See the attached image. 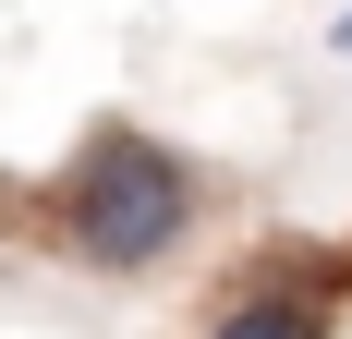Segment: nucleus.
<instances>
[{
    "label": "nucleus",
    "mask_w": 352,
    "mask_h": 339,
    "mask_svg": "<svg viewBox=\"0 0 352 339\" xmlns=\"http://www.w3.org/2000/svg\"><path fill=\"white\" fill-rule=\"evenodd\" d=\"M61 231H73V255L85 267H158L182 231H195V170L170 158L158 134H98L85 158H73V182H61Z\"/></svg>",
    "instance_id": "obj_1"
},
{
    "label": "nucleus",
    "mask_w": 352,
    "mask_h": 339,
    "mask_svg": "<svg viewBox=\"0 0 352 339\" xmlns=\"http://www.w3.org/2000/svg\"><path fill=\"white\" fill-rule=\"evenodd\" d=\"M328 315H316V291H304V279H243V303L219 315L207 339H316Z\"/></svg>",
    "instance_id": "obj_2"
},
{
    "label": "nucleus",
    "mask_w": 352,
    "mask_h": 339,
    "mask_svg": "<svg viewBox=\"0 0 352 339\" xmlns=\"http://www.w3.org/2000/svg\"><path fill=\"white\" fill-rule=\"evenodd\" d=\"M328 49H340V61H352V12H340V25H328Z\"/></svg>",
    "instance_id": "obj_3"
}]
</instances>
